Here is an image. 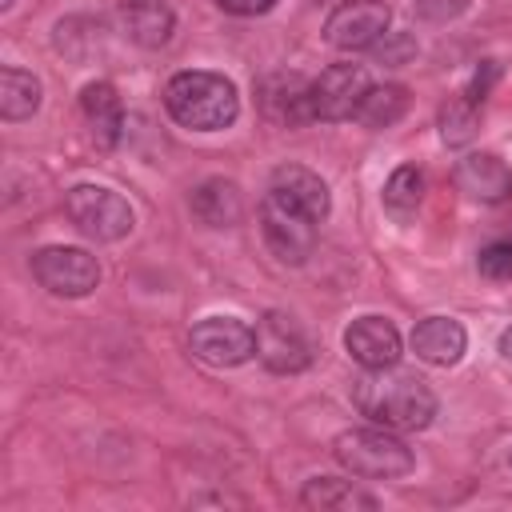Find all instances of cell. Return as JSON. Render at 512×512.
Segmentation results:
<instances>
[{
	"label": "cell",
	"mask_w": 512,
	"mask_h": 512,
	"mask_svg": "<svg viewBox=\"0 0 512 512\" xmlns=\"http://www.w3.org/2000/svg\"><path fill=\"white\" fill-rule=\"evenodd\" d=\"M356 408L392 432H416L428 428L436 416V396L416 372L392 368H368V376L356 380Z\"/></svg>",
	"instance_id": "6da1fadb"
},
{
	"label": "cell",
	"mask_w": 512,
	"mask_h": 512,
	"mask_svg": "<svg viewBox=\"0 0 512 512\" xmlns=\"http://www.w3.org/2000/svg\"><path fill=\"white\" fill-rule=\"evenodd\" d=\"M164 108L176 124L196 128V132H216L228 128L240 112L236 84L220 72H176L164 84Z\"/></svg>",
	"instance_id": "7a4b0ae2"
},
{
	"label": "cell",
	"mask_w": 512,
	"mask_h": 512,
	"mask_svg": "<svg viewBox=\"0 0 512 512\" xmlns=\"http://www.w3.org/2000/svg\"><path fill=\"white\" fill-rule=\"evenodd\" d=\"M332 456L364 480H400L416 468L412 448L392 428H348L336 436Z\"/></svg>",
	"instance_id": "3957f363"
},
{
	"label": "cell",
	"mask_w": 512,
	"mask_h": 512,
	"mask_svg": "<svg viewBox=\"0 0 512 512\" xmlns=\"http://www.w3.org/2000/svg\"><path fill=\"white\" fill-rule=\"evenodd\" d=\"M68 220L88 236V240H120L132 232V208L120 192L100 188V184H76L64 196Z\"/></svg>",
	"instance_id": "277c9868"
},
{
	"label": "cell",
	"mask_w": 512,
	"mask_h": 512,
	"mask_svg": "<svg viewBox=\"0 0 512 512\" xmlns=\"http://www.w3.org/2000/svg\"><path fill=\"white\" fill-rule=\"evenodd\" d=\"M32 276L40 280V288H48L52 296H88L100 284V264L96 256H88L84 248H68V244H52L40 248L32 256Z\"/></svg>",
	"instance_id": "5b68a950"
},
{
	"label": "cell",
	"mask_w": 512,
	"mask_h": 512,
	"mask_svg": "<svg viewBox=\"0 0 512 512\" xmlns=\"http://www.w3.org/2000/svg\"><path fill=\"white\" fill-rule=\"evenodd\" d=\"M388 20L392 12L384 0H344L328 12L324 40L340 52H360V48H372L388 32Z\"/></svg>",
	"instance_id": "8992f818"
},
{
	"label": "cell",
	"mask_w": 512,
	"mask_h": 512,
	"mask_svg": "<svg viewBox=\"0 0 512 512\" xmlns=\"http://www.w3.org/2000/svg\"><path fill=\"white\" fill-rule=\"evenodd\" d=\"M368 88L372 84L360 64H332L308 84V112L312 120H348L356 116Z\"/></svg>",
	"instance_id": "52a82bcc"
},
{
	"label": "cell",
	"mask_w": 512,
	"mask_h": 512,
	"mask_svg": "<svg viewBox=\"0 0 512 512\" xmlns=\"http://www.w3.org/2000/svg\"><path fill=\"white\" fill-rule=\"evenodd\" d=\"M256 356L272 372H304L312 364V344L292 316L264 312L256 324Z\"/></svg>",
	"instance_id": "ba28073f"
},
{
	"label": "cell",
	"mask_w": 512,
	"mask_h": 512,
	"mask_svg": "<svg viewBox=\"0 0 512 512\" xmlns=\"http://www.w3.org/2000/svg\"><path fill=\"white\" fill-rule=\"evenodd\" d=\"M260 232H264L272 256L284 260V264H304L316 248V220L284 208L272 196L260 200Z\"/></svg>",
	"instance_id": "9c48e42d"
},
{
	"label": "cell",
	"mask_w": 512,
	"mask_h": 512,
	"mask_svg": "<svg viewBox=\"0 0 512 512\" xmlns=\"http://www.w3.org/2000/svg\"><path fill=\"white\" fill-rule=\"evenodd\" d=\"M192 352L212 368H236L256 352V328L232 316H208L192 328Z\"/></svg>",
	"instance_id": "30bf717a"
},
{
	"label": "cell",
	"mask_w": 512,
	"mask_h": 512,
	"mask_svg": "<svg viewBox=\"0 0 512 512\" xmlns=\"http://www.w3.org/2000/svg\"><path fill=\"white\" fill-rule=\"evenodd\" d=\"M268 196L280 200L284 208H292V212L316 220V224H320V220L328 216V208H332L328 184H324L312 168H304V164H280V168L272 172V180H268Z\"/></svg>",
	"instance_id": "8fae6325"
},
{
	"label": "cell",
	"mask_w": 512,
	"mask_h": 512,
	"mask_svg": "<svg viewBox=\"0 0 512 512\" xmlns=\"http://www.w3.org/2000/svg\"><path fill=\"white\" fill-rule=\"evenodd\" d=\"M344 348L360 368H392L400 360V332L384 316H360L348 324Z\"/></svg>",
	"instance_id": "7c38bea8"
},
{
	"label": "cell",
	"mask_w": 512,
	"mask_h": 512,
	"mask_svg": "<svg viewBox=\"0 0 512 512\" xmlns=\"http://www.w3.org/2000/svg\"><path fill=\"white\" fill-rule=\"evenodd\" d=\"M452 180L468 200H480V204H500L512 196V168L492 152H468L456 164Z\"/></svg>",
	"instance_id": "4fadbf2b"
},
{
	"label": "cell",
	"mask_w": 512,
	"mask_h": 512,
	"mask_svg": "<svg viewBox=\"0 0 512 512\" xmlns=\"http://www.w3.org/2000/svg\"><path fill=\"white\" fill-rule=\"evenodd\" d=\"M408 344H412V352H416L424 364L448 368V364H456V360L464 356L468 336H464V328H460L456 320H448V316H428V320H420V324L412 328Z\"/></svg>",
	"instance_id": "5bb4252c"
},
{
	"label": "cell",
	"mask_w": 512,
	"mask_h": 512,
	"mask_svg": "<svg viewBox=\"0 0 512 512\" xmlns=\"http://www.w3.org/2000/svg\"><path fill=\"white\" fill-rule=\"evenodd\" d=\"M116 20H120L124 36L132 44H140V48H164L172 28H176L172 8L160 4V0H128V4H120Z\"/></svg>",
	"instance_id": "9a60e30c"
},
{
	"label": "cell",
	"mask_w": 512,
	"mask_h": 512,
	"mask_svg": "<svg viewBox=\"0 0 512 512\" xmlns=\"http://www.w3.org/2000/svg\"><path fill=\"white\" fill-rule=\"evenodd\" d=\"M80 112L92 128V140L100 148H112L120 140V128H124V104L116 96V88L108 80H92L84 92H80Z\"/></svg>",
	"instance_id": "2e32d148"
},
{
	"label": "cell",
	"mask_w": 512,
	"mask_h": 512,
	"mask_svg": "<svg viewBox=\"0 0 512 512\" xmlns=\"http://www.w3.org/2000/svg\"><path fill=\"white\" fill-rule=\"evenodd\" d=\"M192 216L200 220V224H208V228H232L240 216H244V196H240V188L232 184V180H220V176H212V180H204L196 192H192Z\"/></svg>",
	"instance_id": "e0dca14e"
},
{
	"label": "cell",
	"mask_w": 512,
	"mask_h": 512,
	"mask_svg": "<svg viewBox=\"0 0 512 512\" xmlns=\"http://www.w3.org/2000/svg\"><path fill=\"white\" fill-rule=\"evenodd\" d=\"M300 504L316 508V512H372L376 496L360 492L352 480H336V476H312L300 488Z\"/></svg>",
	"instance_id": "ac0fdd59"
},
{
	"label": "cell",
	"mask_w": 512,
	"mask_h": 512,
	"mask_svg": "<svg viewBox=\"0 0 512 512\" xmlns=\"http://www.w3.org/2000/svg\"><path fill=\"white\" fill-rule=\"evenodd\" d=\"M40 108V80L16 64L0 68V116L4 120H28Z\"/></svg>",
	"instance_id": "d6986e66"
},
{
	"label": "cell",
	"mask_w": 512,
	"mask_h": 512,
	"mask_svg": "<svg viewBox=\"0 0 512 512\" xmlns=\"http://www.w3.org/2000/svg\"><path fill=\"white\" fill-rule=\"evenodd\" d=\"M404 112H408V88L404 84H376V88L364 92V100H360L352 120H360L364 128H388Z\"/></svg>",
	"instance_id": "ffe728a7"
},
{
	"label": "cell",
	"mask_w": 512,
	"mask_h": 512,
	"mask_svg": "<svg viewBox=\"0 0 512 512\" xmlns=\"http://www.w3.org/2000/svg\"><path fill=\"white\" fill-rule=\"evenodd\" d=\"M420 196H424V176H420V168H412V164L396 168V172L388 176V184H384V204H388V212H396V216H412L416 204H420Z\"/></svg>",
	"instance_id": "44dd1931"
},
{
	"label": "cell",
	"mask_w": 512,
	"mask_h": 512,
	"mask_svg": "<svg viewBox=\"0 0 512 512\" xmlns=\"http://www.w3.org/2000/svg\"><path fill=\"white\" fill-rule=\"evenodd\" d=\"M476 104L468 100V96H452L444 108H440V136H444V144L448 148H460V144H468L472 136H476Z\"/></svg>",
	"instance_id": "7402d4cb"
},
{
	"label": "cell",
	"mask_w": 512,
	"mask_h": 512,
	"mask_svg": "<svg viewBox=\"0 0 512 512\" xmlns=\"http://www.w3.org/2000/svg\"><path fill=\"white\" fill-rule=\"evenodd\" d=\"M476 268H480V276H488V280H508V276H512V240H492V244H484L480 256H476Z\"/></svg>",
	"instance_id": "603a6c76"
},
{
	"label": "cell",
	"mask_w": 512,
	"mask_h": 512,
	"mask_svg": "<svg viewBox=\"0 0 512 512\" xmlns=\"http://www.w3.org/2000/svg\"><path fill=\"white\" fill-rule=\"evenodd\" d=\"M372 48H376V56H380L384 64H400V60H408V56L416 52V40H412L408 32H384Z\"/></svg>",
	"instance_id": "cb8c5ba5"
},
{
	"label": "cell",
	"mask_w": 512,
	"mask_h": 512,
	"mask_svg": "<svg viewBox=\"0 0 512 512\" xmlns=\"http://www.w3.org/2000/svg\"><path fill=\"white\" fill-rule=\"evenodd\" d=\"M468 8V0H416V16L432 24H448Z\"/></svg>",
	"instance_id": "d4e9b609"
},
{
	"label": "cell",
	"mask_w": 512,
	"mask_h": 512,
	"mask_svg": "<svg viewBox=\"0 0 512 512\" xmlns=\"http://www.w3.org/2000/svg\"><path fill=\"white\" fill-rule=\"evenodd\" d=\"M496 72H500V68H496L492 60H484V64L476 68V76H472V88H468L464 96H468L472 104H480V100L488 96V88H492V80H496Z\"/></svg>",
	"instance_id": "484cf974"
},
{
	"label": "cell",
	"mask_w": 512,
	"mask_h": 512,
	"mask_svg": "<svg viewBox=\"0 0 512 512\" xmlns=\"http://www.w3.org/2000/svg\"><path fill=\"white\" fill-rule=\"evenodd\" d=\"M216 4L232 16H264V12L276 8V0H216Z\"/></svg>",
	"instance_id": "4316f807"
},
{
	"label": "cell",
	"mask_w": 512,
	"mask_h": 512,
	"mask_svg": "<svg viewBox=\"0 0 512 512\" xmlns=\"http://www.w3.org/2000/svg\"><path fill=\"white\" fill-rule=\"evenodd\" d=\"M500 352L512 360V328H504V332H500Z\"/></svg>",
	"instance_id": "83f0119b"
},
{
	"label": "cell",
	"mask_w": 512,
	"mask_h": 512,
	"mask_svg": "<svg viewBox=\"0 0 512 512\" xmlns=\"http://www.w3.org/2000/svg\"><path fill=\"white\" fill-rule=\"evenodd\" d=\"M12 4H16V0H0V12H8V8H12Z\"/></svg>",
	"instance_id": "f1b7e54d"
},
{
	"label": "cell",
	"mask_w": 512,
	"mask_h": 512,
	"mask_svg": "<svg viewBox=\"0 0 512 512\" xmlns=\"http://www.w3.org/2000/svg\"><path fill=\"white\" fill-rule=\"evenodd\" d=\"M508 464H512V452H508Z\"/></svg>",
	"instance_id": "f546056e"
}]
</instances>
